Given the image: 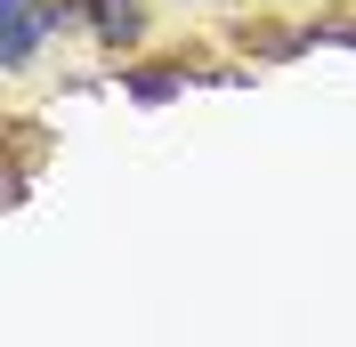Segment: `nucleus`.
I'll use <instances>...</instances> for the list:
<instances>
[{
  "instance_id": "2",
  "label": "nucleus",
  "mask_w": 356,
  "mask_h": 347,
  "mask_svg": "<svg viewBox=\"0 0 356 347\" xmlns=\"http://www.w3.org/2000/svg\"><path fill=\"white\" fill-rule=\"evenodd\" d=\"M170 89H178L170 73H138V81H130V97H146V105H162V97H170Z\"/></svg>"
},
{
  "instance_id": "1",
  "label": "nucleus",
  "mask_w": 356,
  "mask_h": 347,
  "mask_svg": "<svg viewBox=\"0 0 356 347\" xmlns=\"http://www.w3.org/2000/svg\"><path fill=\"white\" fill-rule=\"evenodd\" d=\"M0 8H8V65H24V57H33V41H41V17H33V0H0Z\"/></svg>"
}]
</instances>
